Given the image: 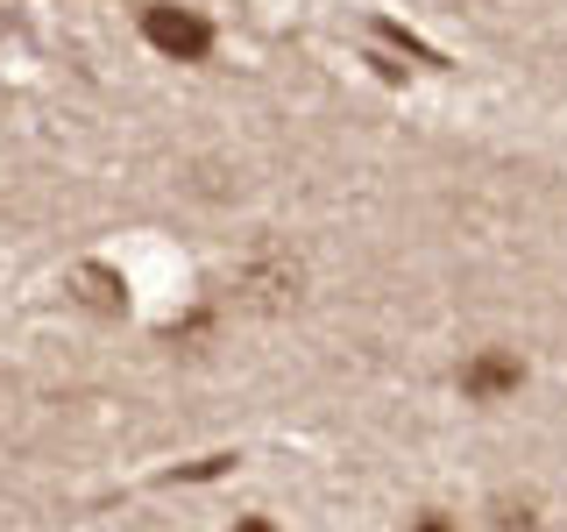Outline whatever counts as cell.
I'll list each match as a JSON object with an SVG mask.
<instances>
[{
  "label": "cell",
  "instance_id": "4",
  "mask_svg": "<svg viewBox=\"0 0 567 532\" xmlns=\"http://www.w3.org/2000/svg\"><path fill=\"white\" fill-rule=\"evenodd\" d=\"M412 532H461V525H454V519H440V511H425V519H419Z\"/></svg>",
  "mask_w": 567,
  "mask_h": 532
},
{
  "label": "cell",
  "instance_id": "5",
  "mask_svg": "<svg viewBox=\"0 0 567 532\" xmlns=\"http://www.w3.org/2000/svg\"><path fill=\"white\" fill-rule=\"evenodd\" d=\"M235 532H277V525H270V519H241Z\"/></svg>",
  "mask_w": 567,
  "mask_h": 532
},
{
  "label": "cell",
  "instance_id": "3",
  "mask_svg": "<svg viewBox=\"0 0 567 532\" xmlns=\"http://www.w3.org/2000/svg\"><path fill=\"white\" fill-rule=\"evenodd\" d=\"M496 532H539V525H532V511H518V504H496Z\"/></svg>",
  "mask_w": 567,
  "mask_h": 532
},
{
  "label": "cell",
  "instance_id": "1",
  "mask_svg": "<svg viewBox=\"0 0 567 532\" xmlns=\"http://www.w3.org/2000/svg\"><path fill=\"white\" fill-rule=\"evenodd\" d=\"M142 35H150V50H164V58H177V64H199L213 50V22L199 8H177V0L142 8Z\"/></svg>",
  "mask_w": 567,
  "mask_h": 532
},
{
  "label": "cell",
  "instance_id": "2",
  "mask_svg": "<svg viewBox=\"0 0 567 532\" xmlns=\"http://www.w3.org/2000/svg\"><path fill=\"white\" fill-rule=\"evenodd\" d=\"M518 383H525V362L511 348H475L468 362H461V390H468L475 405H504Z\"/></svg>",
  "mask_w": 567,
  "mask_h": 532
}]
</instances>
